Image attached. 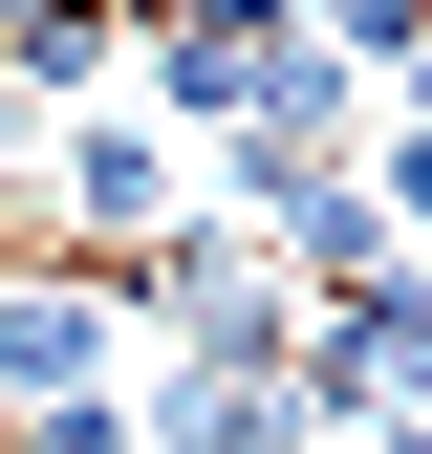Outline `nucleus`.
<instances>
[{"mask_svg":"<svg viewBox=\"0 0 432 454\" xmlns=\"http://www.w3.org/2000/svg\"><path fill=\"white\" fill-rule=\"evenodd\" d=\"M108 368H130V303H108L87 260H0V433H22V411H87Z\"/></svg>","mask_w":432,"mask_h":454,"instance_id":"f03ea898","label":"nucleus"},{"mask_svg":"<svg viewBox=\"0 0 432 454\" xmlns=\"http://www.w3.org/2000/svg\"><path fill=\"white\" fill-rule=\"evenodd\" d=\"M22 216H43V260H87V281L174 260V239H195V130H151V108H66L43 174H22Z\"/></svg>","mask_w":432,"mask_h":454,"instance_id":"f257e3e1","label":"nucleus"}]
</instances>
